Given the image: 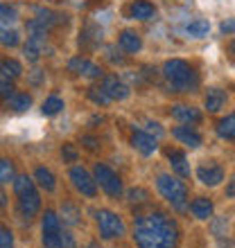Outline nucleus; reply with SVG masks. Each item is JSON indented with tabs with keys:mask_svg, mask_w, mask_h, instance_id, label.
Returning <instances> with one entry per match:
<instances>
[{
	"mask_svg": "<svg viewBox=\"0 0 235 248\" xmlns=\"http://www.w3.org/2000/svg\"><path fill=\"white\" fill-rule=\"evenodd\" d=\"M181 230L165 212L140 215L134 221V242L138 248H176Z\"/></svg>",
	"mask_w": 235,
	"mask_h": 248,
	"instance_id": "f257e3e1",
	"label": "nucleus"
},
{
	"mask_svg": "<svg viewBox=\"0 0 235 248\" xmlns=\"http://www.w3.org/2000/svg\"><path fill=\"white\" fill-rule=\"evenodd\" d=\"M163 77L174 93H192L199 86V75L188 61L170 59L163 65Z\"/></svg>",
	"mask_w": 235,
	"mask_h": 248,
	"instance_id": "f03ea898",
	"label": "nucleus"
},
{
	"mask_svg": "<svg viewBox=\"0 0 235 248\" xmlns=\"http://www.w3.org/2000/svg\"><path fill=\"white\" fill-rule=\"evenodd\" d=\"M14 192L18 196V212L30 221L41 210V199L36 187H34V181L27 176H16L14 178Z\"/></svg>",
	"mask_w": 235,
	"mask_h": 248,
	"instance_id": "7ed1b4c3",
	"label": "nucleus"
},
{
	"mask_svg": "<svg viewBox=\"0 0 235 248\" xmlns=\"http://www.w3.org/2000/svg\"><path fill=\"white\" fill-rule=\"evenodd\" d=\"M156 187L161 192V196L170 203L176 212H185L188 210V187L183 185V181L170 176V174H158Z\"/></svg>",
	"mask_w": 235,
	"mask_h": 248,
	"instance_id": "20e7f679",
	"label": "nucleus"
},
{
	"mask_svg": "<svg viewBox=\"0 0 235 248\" xmlns=\"http://www.w3.org/2000/svg\"><path fill=\"white\" fill-rule=\"evenodd\" d=\"M95 221H98V230L104 239H116V237L124 235V221L111 210H98L95 212Z\"/></svg>",
	"mask_w": 235,
	"mask_h": 248,
	"instance_id": "39448f33",
	"label": "nucleus"
},
{
	"mask_svg": "<svg viewBox=\"0 0 235 248\" xmlns=\"http://www.w3.org/2000/svg\"><path fill=\"white\" fill-rule=\"evenodd\" d=\"M93 174H95V181L100 183V187L104 189L109 196L118 199V196L122 194V181H120V176H118V174L111 170V167H109V165L95 163V167H93Z\"/></svg>",
	"mask_w": 235,
	"mask_h": 248,
	"instance_id": "423d86ee",
	"label": "nucleus"
},
{
	"mask_svg": "<svg viewBox=\"0 0 235 248\" xmlns=\"http://www.w3.org/2000/svg\"><path fill=\"white\" fill-rule=\"evenodd\" d=\"M43 244L48 248H61V221L52 210L43 215Z\"/></svg>",
	"mask_w": 235,
	"mask_h": 248,
	"instance_id": "0eeeda50",
	"label": "nucleus"
},
{
	"mask_svg": "<svg viewBox=\"0 0 235 248\" xmlns=\"http://www.w3.org/2000/svg\"><path fill=\"white\" fill-rule=\"evenodd\" d=\"M70 181H72V185H75V189H77L79 194L88 196V199H93V196L98 194V181H95L84 167H72L70 170Z\"/></svg>",
	"mask_w": 235,
	"mask_h": 248,
	"instance_id": "6e6552de",
	"label": "nucleus"
},
{
	"mask_svg": "<svg viewBox=\"0 0 235 248\" xmlns=\"http://www.w3.org/2000/svg\"><path fill=\"white\" fill-rule=\"evenodd\" d=\"M197 178H199L203 185H210V187H215V185H219V183L224 181V170H222V165L213 163V160H208V163H201V165H199V170H197Z\"/></svg>",
	"mask_w": 235,
	"mask_h": 248,
	"instance_id": "1a4fd4ad",
	"label": "nucleus"
},
{
	"mask_svg": "<svg viewBox=\"0 0 235 248\" xmlns=\"http://www.w3.org/2000/svg\"><path fill=\"white\" fill-rule=\"evenodd\" d=\"M68 70L79 75V77H88V79H98L102 77V68L93 61L84 59V57H75V59L68 61Z\"/></svg>",
	"mask_w": 235,
	"mask_h": 248,
	"instance_id": "9d476101",
	"label": "nucleus"
},
{
	"mask_svg": "<svg viewBox=\"0 0 235 248\" xmlns=\"http://www.w3.org/2000/svg\"><path fill=\"white\" fill-rule=\"evenodd\" d=\"M131 144H134V149L140 151L143 156H151V154L158 149V138H154L151 133H147V131H134Z\"/></svg>",
	"mask_w": 235,
	"mask_h": 248,
	"instance_id": "9b49d317",
	"label": "nucleus"
},
{
	"mask_svg": "<svg viewBox=\"0 0 235 248\" xmlns=\"http://www.w3.org/2000/svg\"><path fill=\"white\" fill-rule=\"evenodd\" d=\"M102 91L109 95V99H127L129 97V86L122 84L116 75H106L102 79Z\"/></svg>",
	"mask_w": 235,
	"mask_h": 248,
	"instance_id": "f8f14e48",
	"label": "nucleus"
},
{
	"mask_svg": "<svg viewBox=\"0 0 235 248\" xmlns=\"http://www.w3.org/2000/svg\"><path fill=\"white\" fill-rule=\"evenodd\" d=\"M172 138L179 140L181 144H185V147H190V149H199V147H201V136H199L190 124H185V126H174V129H172Z\"/></svg>",
	"mask_w": 235,
	"mask_h": 248,
	"instance_id": "ddd939ff",
	"label": "nucleus"
},
{
	"mask_svg": "<svg viewBox=\"0 0 235 248\" xmlns=\"http://www.w3.org/2000/svg\"><path fill=\"white\" fill-rule=\"evenodd\" d=\"M168 160H170L172 171H174L176 176H181V178H188L190 176V163H188V158H185V154H183V151L168 149Z\"/></svg>",
	"mask_w": 235,
	"mask_h": 248,
	"instance_id": "4468645a",
	"label": "nucleus"
},
{
	"mask_svg": "<svg viewBox=\"0 0 235 248\" xmlns=\"http://www.w3.org/2000/svg\"><path fill=\"white\" fill-rule=\"evenodd\" d=\"M226 104V93L222 88H208L206 91V97H203V106L208 113H219Z\"/></svg>",
	"mask_w": 235,
	"mask_h": 248,
	"instance_id": "2eb2a0df",
	"label": "nucleus"
},
{
	"mask_svg": "<svg viewBox=\"0 0 235 248\" xmlns=\"http://www.w3.org/2000/svg\"><path fill=\"white\" fill-rule=\"evenodd\" d=\"M118 46H120V50H122V52L136 54V52H140L143 41H140V36H138L134 30H124V32L120 34V39H118Z\"/></svg>",
	"mask_w": 235,
	"mask_h": 248,
	"instance_id": "dca6fc26",
	"label": "nucleus"
},
{
	"mask_svg": "<svg viewBox=\"0 0 235 248\" xmlns=\"http://www.w3.org/2000/svg\"><path fill=\"white\" fill-rule=\"evenodd\" d=\"M172 118L179 120V122L183 124H197L201 122V113L197 111V108H192V106H183V104H176L172 106Z\"/></svg>",
	"mask_w": 235,
	"mask_h": 248,
	"instance_id": "f3484780",
	"label": "nucleus"
},
{
	"mask_svg": "<svg viewBox=\"0 0 235 248\" xmlns=\"http://www.w3.org/2000/svg\"><path fill=\"white\" fill-rule=\"evenodd\" d=\"M129 14H131V18H136V20H150L156 14V7L151 5L150 0H134L129 7Z\"/></svg>",
	"mask_w": 235,
	"mask_h": 248,
	"instance_id": "a211bd4d",
	"label": "nucleus"
},
{
	"mask_svg": "<svg viewBox=\"0 0 235 248\" xmlns=\"http://www.w3.org/2000/svg\"><path fill=\"white\" fill-rule=\"evenodd\" d=\"M213 210H215V205H213V201L206 199V196H199V199H195V201L190 203V212H192L197 219H201V221H206V219L213 217Z\"/></svg>",
	"mask_w": 235,
	"mask_h": 248,
	"instance_id": "6ab92c4d",
	"label": "nucleus"
},
{
	"mask_svg": "<svg viewBox=\"0 0 235 248\" xmlns=\"http://www.w3.org/2000/svg\"><path fill=\"white\" fill-rule=\"evenodd\" d=\"M43 47H46V36H30L25 47H23V52H25V57L30 61H39Z\"/></svg>",
	"mask_w": 235,
	"mask_h": 248,
	"instance_id": "aec40b11",
	"label": "nucleus"
},
{
	"mask_svg": "<svg viewBox=\"0 0 235 248\" xmlns=\"http://www.w3.org/2000/svg\"><path fill=\"white\" fill-rule=\"evenodd\" d=\"M208 32H210V23L206 18H195L185 25V34L190 39H203Z\"/></svg>",
	"mask_w": 235,
	"mask_h": 248,
	"instance_id": "412c9836",
	"label": "nucleus"
},
{
	"mask_svg": "<svg viewBox=\"0 0 235 248\" xmlns=\"http://www.w3.org/2000/svg\"><path fill=\"white\" fill-rule=\"evenodd\" d=\"M34 181L39 183V187H43L46 192H52L54 187H57V183H54V174L48 167H36L34 170Z\"/></svg>",
	"mask_w": 235,
	"mask_h": 248,
	"instance_id": "4be33fe9",
	"label": "nucleus"
},
{
	"mask_svg": "<svg viewBox=\"0 0 235 248\" xmlns=\"http://www.w3.org/2000/svg\"><path fill=\"white\" fill-rule=\"evenodd\" d=\"M217 136L222 140H231L235 142V115H226L217 122Z\"/></svg>",
	"mask_w": 235,
	"mask_h": 248,
	"instance_id": "5701e85b",
	"label": "nucleus"
},
{
	"mask_svg": "<svg viewBox=\"0 0 235 248\" xmlns=\"http://www.w3.org/2000/svg\"><path fill=\"white\" fill-rule=\"evenodd\" d=\"M20 72H23V68H20L18 61H14V59H0V75H2L5 79L14 81V79L20 77Z\"/></svg>",
	"mask_w": 235,
	"mask_h": 248,
	"instance_id": "b1692460",
	"label": "nucleus"
},
{
	"mask_svg": "<svg viewBox=\"0 0 235 248\" xmlns=\"http://www.w3.org/2000/svg\"><path fill=\"white\" fill-rule=\"evenodd\" d=\"M41 111H43V115H48V118H52V115H57V113L64 111V99L57 97V95H52V97H48L46 102H43V106H41Z\"/></svg>",
	"mask_w": 235,
	"mask_h": 248,
	"instance_id": "393cba45",
	"label": "nucleus"
},
{
	"mask_svg": "<svg viewBox=\"0 0 235 248\" xmlns=\"http://www.w3.org/2000/svg\"><path fill=\"white\" fill-rule=\"evenodd\" d=\"M16 178V170H14V163L7 160V158H0V183H9Z\"/></svg>",
	"mask_w": 235,
	"mask_h": 248,
	"instance_id": "a878e982",
	"label": "nucleus"
},
{
	"mask_svg": "<svg viewBox=\"0 0 235 248\" xmlns=\"http://www.w3.org/2000/svg\"><path fill=\"white\" fill-rule=\"evenodd\" d=\"M9 104H12L14 111H27L30 104H32V97H30L27 93H16V95L9 99Z\"/></svg>",
	"mask_w": 235,
	"mask_h": 248,
	"instance_id": "bb28decb",
	"label": "nucleus"
},
{
	"mask_svg": "<svg viewBox=\"0 0 235 248\" xmlns=\"http://www.w3.org/2000/svg\"><path fill=\"white\" fill-rule=\"evenodd\" d=\"M61 217H64V221L68 226H77L79 223V210L72 205V203H64V208H61Z\"/></svg>",
	"mask_w": 235,
	"mask_h": 248,
	"instance_id": "cd10ccee",
	"label": "nucleus"
},
{
	"mask_svg": "<svg viewBox=\"0 0 235 248\" xmlns=\"http://www.w3.org/2000/svg\"><path fill=\"white\" fill-rule=\"evenodd\" d=\"M18 41H20V36H18V32H16V30L0 27V43H2V46L14 47V46H18Z\"/></svg>",
	"mask_w": 235,
	"mask_h": 248,
	"instance_id": "c85d7f7f",
	"label": "nucleus"
},
{
	"mask_svg": "<svg viewBox=\"0 0 235 248\" xmlns=\"http://www.w3.org/2000/svg\"><path fill=\"white\" fill-rule=\"evenodd\" d=\"M88 99H91L93 104H98V106H104V104H109V102H111V99H109V95L102 91V86H100V88H91V91H88Z\"/></svg>",
	"mask_w": 235,
	"mask_h": 248,
	"instance_id": "c756f323",
	"label": "nucleus"
},
{
	"mask_svg": "<svg viewBox=\"0 0 235 248\" xmlns=\"http://www.w3.org/2000/svg\"><path fill=\"white\" fill-rule=\"evenodd\" d=\"M18 18V14L16 9L9 5H0V23H14V20Z\"/></svg>",
	"mask_w": 235,
	"mask_h": 248,
	"instance_id": "7c9ffc66",
	"label": "nucleus"
},
{
	"mask_svg": "<svg viewBox=\"0 0 235 248\" xmlns=\"http://www.w3.org/2000/svg\"><path fill=\"white\" fill-rule=\"evenodd\" d=\"M14 95H16V88H14L12 86V81H9V79H0V97L2 99H12Z\"/></svg>",
	"mask_w": 235,
	"mask_h": 248,
	"instance_id": "2f4dec72",
	"label": "nucleus"
},
{
	"mask_svg": "<svg viewBox=\"0 0 235 248\" xmlns=\"http://www.w3.org/2000/svg\"><path fill=\"white\" fill-rule=\"evenodd\" d=\"M0 248H14V235L5 226H0Z\"/></svg>",
	"mask_w": 235,
	"mask_h": 248,
	"instance_id": "473e14b6",
	"label": "nucleus"
},
{
	"mask_svg": "<svg viewBox=\"0 0 235 248\" xmlns=\"http://www.w3.org/2000/svg\"><path fill=\"white\" fill-rule=\"evenodd\" d=\"M129 201L131 203H147V199H150V194L145 192V189H129Z\"/></svg>",
	"mask_w": 235,
	"mask_h": 248,
	"instance_id": "72a5a7b5",
	"label": "nucleus"
},
{
	"mask_svg": "<svg viewBox=\"0 0 235 248\" xmlns=\"http://www.w3.org/2000/svg\"><path fill=\"white\" fill-rule=\"evenodd\" d=\"M61 156H64V160H68V163H75V160H77V149H75V144H64Z\"/></svg>",
	"mask_w": 235,
	"mask_h": 248,
	"instance_id": "f704fd0d",
	"label": "nucleus"
},
{
	"mask_svg": "<svg viewBox=\"0 0 235 248\" xmlns=\"http://www.w3.org/2000/svg\"><path fill=\"white\" fill-rule=\"evenodd\" d=\"M61 248H75V237L68 230H61Z\"/></svg>",
	"mask_w": 235,
	"mask_h": 248,
	"instance_id": "c9c22d12",
	"label": "nucleus"
},
{
	"mask_svg": "<svg viewBox=\"0 0 235 248\" xmlns=\"http://www.w3.org/2000/svg\"><path fill=\"white\" fill-rule=\"evenodd\" d=\"M224 228H229V221H226V219H217V221L213 223V232H215L217 237H224V232H222Z\"/></svg>",
	"mask_w": 235,
	"mask_h": 248,
	"instance_id": "e433bc0d",
	"label": "nucleus"
},
{
	"mask_svg": "<svg viewBox=\"0 0 235 248\" xmlns=\"http://www.w3.org/2000/svg\"><path fill=\"white\" fill-rule=\"evenodd\" d=\"M219 30H222V34H235V18H226L219 25Z\"/></svg>",
	"mask_w": 235,
	"mask_h": 248,
	"instance_id": "4c0bfd02",
	"label": "nucleus"
},
{
	"mask_svg": "<svg viewBox=\"0 0 235 248\" xmlns=\"http://www.w3.org/2000/svg\"><path fill=\"white\" fill-rule=\"evenodd\" d=\"M147 133H151L154 138H161L163 136V129H161L158 122H147Z\"/></svg>",
	"mask_w": 235,
	"mask_h": 248,
	"instance_id": "58836bf2",
	"label": "nucleus"
},
{
	"mask_svg": "<svg viewBox=\"0 0 235 248\" xmlns=\"http://www.w3.org/2000/svg\"><path fill=\"white\" fill-rule=\"evenodd\" d=\"M226 196H229V199H235V174L231 176L229 185H226Z\"/></svg>",
	"mask_w": 235,
	"mask_h": 248,
	"instance_id": "ea45409f",
	"label": "nucleus"
},
{
	"mask_svg": "<svg viewBox=\"0 0 235 248\" xmlns=\"http://www.w3.org/2000/svg\"><path fill=\"white\" fill-rule=\"evenodd\" d=\"M41 77H43V75H41V70H34L30 79H32V84H41Z\"/></svg>",
	"mask_w": 235,
	"mask_h": 248,
	"instance_id": "a19ab883",
	"label": "nucleus"
},
{
	"mask_svg": "<svg viewBox=\"0 0 235 248\" xmlns=\"http://www.w3.org/2000/svg\"><path fill=\"white\" fill-rule=\"evenodd\" d=\"M5 205H7V194L2 192V189H0V210L5 208Z\"/></svg>",
	"mask_w": 235,
	"mask_h": 248,
	"instance_id": "79ce46f5",
	"label": "nucleus"
},
{
	"mask_svg": "<svg viewBox=\"0 0 235 248\" xmlns=\"http://www.w3.org/2000/svg\"><path fill=\"white\" fill-rule=\"evenodd\" d=\"M84 142H88V144H86L88 149H95V147H98V144H95V140H93V138H84Z\"/></svg>",
	"mask_w": 235,
	"mask_h": 248,
	"instance_id": "37998d69",
	"label": "nucleus"
},
{
	"mask_svg": "<svg viewBox=\"0 0 235 248\" xmlns=\"http://www.w3.org/2000/svg\"><path fill=\"white\" fill-rule=\"evenodd\" d=\"M229 52H231V57H233V59H235V39L231 41V46H229Z\"/></svg>",
	"mask_w": 235,
	"mask_h": 248,
	"instance_id": "c03bdc74",
	"label": "nucleus"
},
{
	"mask_svg": "<svg viewBox=\"0 0 235 248\" xmlns=\"http://www.w3.org/2000/svg\"><path fill=\"white\" fill-rule=\"evenodd\" d=\"M86 248H100V244H88Z\"/></svg>",
	"mask_w": 235,
	"mask_h": 248,
	"instance_id": "a18cd8bd",
	"label": "nucleus"
}]
</instances>
